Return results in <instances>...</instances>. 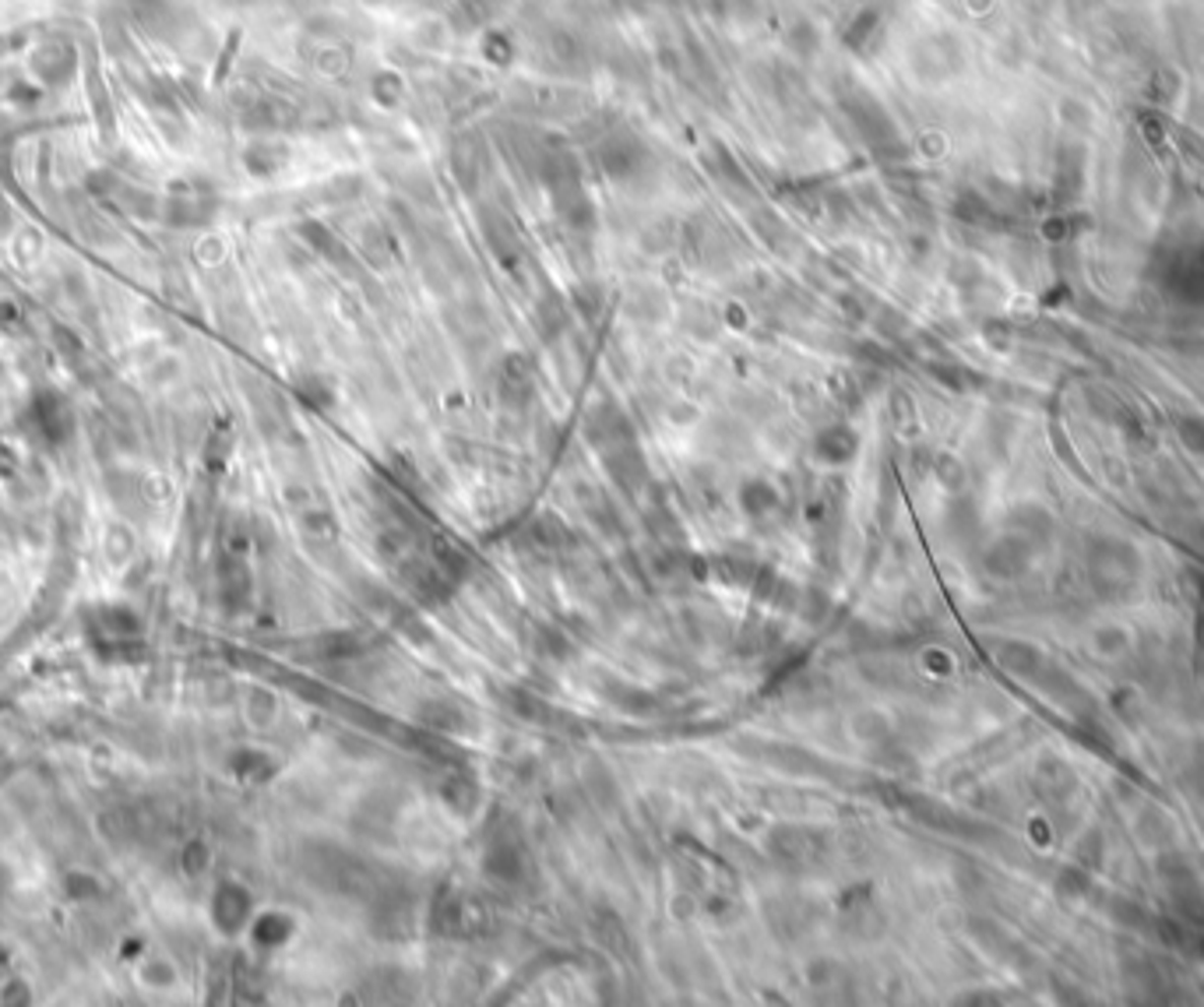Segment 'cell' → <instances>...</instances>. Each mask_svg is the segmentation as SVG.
<instances>
[{"label": "cell", "instance_id": "5b68a950", "mask_svg": "<svg viewBox=\"0 0 1204 1007\" xmlns=\"http://www.w3.org/2000/svg\"><path fill=\"white\" fill-rule=\"evenodd\" d=\"M371 927L381 941H405L412 934V901L402 891H384L374 901V916Z\"/></svg>", "mask_w": 1204, "mask_h": 1007}, {"label": "cell", "instance_id": "8fae6325", "mask_svg": "<svg viewBox=\"0 0 1204 1007\" xmlns=\"http://www.w3.org/2000/svg\"><path fill=\"white\" fill-rule=\"evenodd\" d=\"M486 240H490L493 254L504 261V265H515V261L522 258V244H518L515 229H511L500 215H486Z\"/></svg>", "mask_w": 1204, "mask_h": 1007}, {"label": "cell", "instance_id": "7c38bea8", "mask_svg": "<svg viewBox=\"0 0 1204 1007\" xmlns=\"http://www.w3.org/2000/svg\"><path fill=\"white\" fill-rule=\"evenodd\" d=\"M609 701L620 704L623 712H634V716H656L659 712V697L649 694V690H638V687H627V683H609L606 687Z\"/></svg>", "mask_w": 1204, "mask_h": 1007}, {"label": "cell", "instance_id": "5bb4252c", "mask_svg": "<svg viewBox=\"0 0 1204 1007\" xmlns=\"http://www.w3.org/2000/svg\"><path fill=\"white\" fill-rule=\"evenodd\" d=\"M740 508L747 511L750 518H767L775 508H779V493H775L772 483H764V479H754V483H747L740 490Z\"/></svg>", "mask_w": 1204, "mask_h": 1007}, {"label": "cell", "instance_id": "6da1fadb", "mask_svg": "<svg viewBox=\"0 0 1204 1007\" xmlns=\"http://www.w3.org/2000/svg\"><path fill=\"white\" fill-rule=\"evenodd\" d=\"M824 835L814 828H800V824H779V828L767 831L764 849L767 856H775L786 867H810L824 856Z\"/></svg>", "mask_w": 1204, "mask_h": 1007}, {"label": "cell", "instance_id": "277c9868", "mask_svg": "<svg viewBox=\"0 0 1204 1007\" xmlns=\"http://www.w3.org/2000/svg\"><path fill=\"white\" fill-rule=\"evenodd\" d=\"M602 462H606L609 479H613L620 490L638 493L645 483H649V462H645L642 451L634 448V441H623V445L602 448Z\"/></svg>", "mask_w": 1204, "mask_h": 1007}, {"label": "cell", "instance_id": "e0dca14e", "mask_svg": "<svg viewBox=\"0 0 1204 1007\" xmlns=\"http://www.w3.org/2000/svg\"><path fill=\"white\" fill-rule=\"evenodd\" d=\"M441 796L458 810V814H472V807L479 803V789L472 786V779H465L462 771H458V776H451L448 783L441 786Z\"/></svg>", "mask_w": 1204, "mask_h": 1007}, {"label": "cell", "instance_id": "2e32d148", "mask_svg": "<svg viewBox=\"0 0 1204 1007\" xmlns=\"http://www.w3.org/2000/svg\"><path fill=\"white\" fill-rule=\"evenodd\" d=\"M596 937H599L602 948H609L616 954H627V927H623L620 916L609 913V909L596 913Z\"/></svg>", "mask_w": 1204, "mask_h": 1007}, {"label": "cell", "instance_id": "9a60e30c", "mask_svg": "<svg viewBox=\"0 0 1204 1007\" xmlns=\"http://www.w3.org/2000/svg\"><path fill=\"white\" fill-rule=\"evenodd\" d=\"M817 455L824 462H849L856 455V438L846 426H827L821 438H817Z\"/></svg>", "mask_w": 1204, "mask_h": 1007}, {"label": "cell", "instance_id": "4fadbf2b", "mask_svg": "<svg viewBox=\"0 0 1204 1007\" xmlns=\"http://www.w3.org/2000/svg\"><path fill=\"white\" fill-rule=\"evenodd\" d=\"M500 395L508 398L511 405L525 402V398L532 395V374H529V363H525V359H508V366H504V374H500Z\"/></svg>", "mask_w": 1204, "mask_h": 1007}, {"label": "cell", "instance_id": "52a82bcc", "mask_svg": "<svg viewBox=\"0 0 1204 1007\" xmlns=\"http://www.w3.org/2000/svg\"><path fill=\"white\" fill-rule=\"evenodd\" d=\"M589 438L596 448H613V445H623V441H634V433H630L627 416H623L613 402H606L589 416Z\"/></svg>", "mask_w": 1204, "mask_h": 1007}, {"label": "cell", "instance_id": "9c48e42d", "mask_svg": "<svg viewBox=\"0 0 1204 1007\" xmlns=\"http://www.w3.org/2000/svg\"><path fill=\"white\" fill-rule=\"evenodd\" d=\"M529 543H536L539 550H567L575 543V532L567 529V522L560 515H549L546 511V515H539L529 525Z\"/></svg>", "mask_w": 1204, "mask_h": 1007}, {"label": "cell", "instance_id": "30bf717a", "mask_svg": "<svg viewBox=\"0 0 1204 1007\" xmlns=\"http://www.w3.org/2000/svg\"><path fill=\"white\" fill-rule=\"evenodd\" d=\"M419 723H423L430 733H462L465 729V712L458 709V704L451 701H423L419 704Z\"/></svg>", "mask_w": 1204, "mask_h": 1007}, {"label": "cell", "instance_id": "d6986e66", "mask_svg": "<svg viewBox=\"0 0 1204 1007\" xmlns=\"http://www.w3.org/2000/svg\"><path fill=\"white\" fill-rule=\"evenodd\" d=\"M585 511H589V515H592V522L602 525V529H606V532H620V518H616L613 504H609L606 497H596V500H589V497H585Z\"/></svg>", "mask_w": 1204, "mask_h": 1007}, {"label": "cell", "instance_id": "3957f363", "mask_svg": "<svg viewBox=\"0 0 1204 1007\" xmlns=\"http://www.w3.org/2000/svg\"><path fill=\"white\" fill-rule=\"evenodd\" d=\"M483 874L490 877V881L504 884V888H511V884H518L525 877V849L518 835H511V831H493L490 846H486V856H483Z\"/></svg>", "mask_w": 1204, "mask_h": 1007}, {"label": "cell", "instance_id": "ac0fdd59", "mask_svg": "<svg viewBox=\"0 0 1204 1007\" xmlns=\"http://www.w3.org/2000/svg\"><path fill=\"white\" fill-rule=\"evenodd\" d=\"M536 645H539V652H543V656H549V659H556V663H563V659H571V637L563 634L560 627H539V634H536Z\"/></svg>", "mask_w": 1204, "mask_h": 1007}, {"label": "cell", "instance_id": "ba28073f", "mask_svg": "<svg viewBox=\"0 0 1204 1007\" xmlns=\"http://www.w3.org/2000/svg\"><path fill=\"white\" fill-rule=\"evenodd\" d=\"M500 697H504V704H508V712H515V716L525 719V723H549V719H553V709H549L546 697H539L536 690H529V687H504Z\"/></svg>", "mask_w": 1204, "mask_h": 1007}, {"label": "cell", "instance_id": "8992f818", "mask_svg": "<svg viewBox=\"0 0 1204 1007\" xmlns=\"http://www.w3.org/2000/svg\"><path fill=\"white\" fill-rule=\"evenodd\" d=\"M430 927L433 934L444 937V941H455V937L469 934L472 930V905L458 895L455 888H444L438 901H433L430 909Z\"/></svg>", "mask_w": 1204, "mask_h": 1007}, {"label": "cell", "instance_id": "7a4b0ae2", "mask_svg": "<svg viewBox=\"0 0 1204 1007\" xmlns=\"http://www.w3.org/2000/svg\"><path fill=\"white\" fill-rule=\"evenodd\" d=\"M596 159H599V170L606 173V177H613V180H630L634 173L645 170V162H649V152H645V145L634 138V134L616 131V134H606V138L599 141Z\"/></svg>", "mask_w": 1204, "mask_h": 1007}]
</instances>
